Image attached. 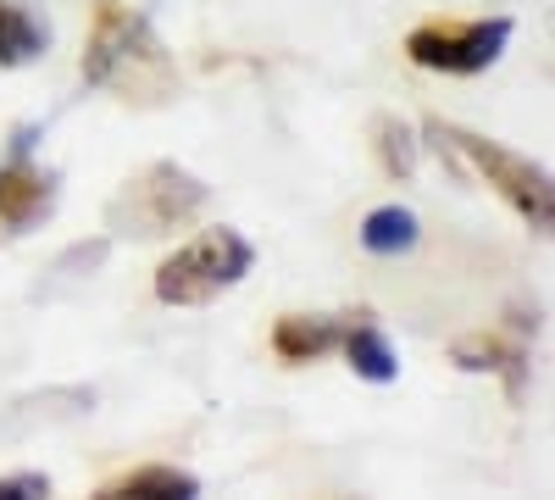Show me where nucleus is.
I'll return each instance as SVG.
<instances>
[{
    "mask_svg": "<svg viewBox=\"0 0 555 500\" xmlns=\"http://www.w3.org/2000/svg\"><path fill=\"white\" fill-rule=\"evenodd\" d=\"M328 345H334V329L328 323H311V317H284V323H278V350L295 356V361L328 350Z\"/></svg>",
    "mask_w": 555,
    "mask_h": 500,
    "instance_id": "nucleus-7",
    "label": "nucleus"
},
{
    "mask_svg": "<svg viewBox=\"0 0 555 500\" xmlns=\"http://www.w3.org/2000/svg\"><path fill=\"white\" fill-rule=\"evenodd\" d=\"M245 267H250V245H245L240 234L217 229V234H206L195 251L172 256V261L162 267L156 290H162V300H206V295H217L222 284H234Z\"/></svg>",
    "mask_w": 555,
    "mask_h": 500,
    "instance_id": "nucleus-1",
    "label": "nucleus"
},
{
    "mask_svg": "<svg viewBox=\"0 0 555 500\" xmlns=\"http://www.w3.org/2000/svg\"><path fill=\"white\" fill-rule=\"evenodd\" d=\"M201 484L190 473H178V467H151V473H133L128 484H117L112 495L122 500H190Z\"/></svg>",
    "mask_w": 555,
    "mask_h": 500,
    "instance_id": "nucleus-6",
    "label": "nucleus"
},
{
    "mask_svg": "<svg viewBox=\"0 0 555 500\" xmlns=\"http://www.w3.org/2000/svg\"><path fill=\"white\" fill-rule=\"evenodd\" d=\"M350 368L361 373V379H395V350L384 345V334H373V329H356L350 334Z\"/></svg>",
    "mask_w": 555,
    "mask_h": 500,
    "instance_id": "nucleus-8",
    "label": "nucleus"
},
{
    "mask_svg": "<svg viewBox=\"0 0 555 500\" xmlns=\"http://www.w3.org/2000/svg\"><path fill=\"white\" fill-rule=\"evenodd\" d=\"M44 39H51V28L39 23V12L28 0H0V62L7 67L34 62L44 51Z\"/></svg>",
    "mask_w": 555,
    "mask_h": 500,
    "instance_id": "nucleus-4",
    "label": "nucleus"
},
{
    "mask_svg": "<svg viewBox=\"0 0 555 500\" xmlns=\"http://www.w3.org/2000/svg\"><path fill=\"white\" fill-rule=\"evenodd\" d=\"M361 245L378 251V256L411 251V245H416V217H411L405 206H378L373 217L361 222Z\"/></svg>",
    "mask_w": 555,
    "mask_h": 500,
    "instance_id": "nucleus-5",
    "label": "nucleus"
},
{
    "mask_svg": "<svg viewBox=\"0 0 555 500\" xmlns=\"http://www.w3.org/2000/svg\"><path fill=\"white\" fill-rule=\"evenodd\" d=\"M512 39V23H473L467 34H411V62L444 67V73H478L500 56V44Z\"/></svg>",
    "mask_w": 555,
    "mask_h": 500,
    "instance_id": "nucleus-2",
    "label": "nucleus"
},
{
    "mask_svg": "<svg viewBox=\"0 0 555 500\" xmlns=\"http://www.w3.org/2000/svg\"><path fill=\"white\" fill-rule=\"evenodd\" d=\"M0 495H7V500H34V495H51V484H44V478H7Z\"/></svg>",
    "mask_w": 555,
    "mask_h": 500,
    "instance_id": "nucleus-9",
    "label": "nucleus"
},
{
    "mask_svg": "<svg viewBox=\"0 0 555 500\" xmlns=\"http://www.w3.org/2000/svg\"><path fill=\"white\" fill-rule=\"evenodd\" d=\"M461 145H467L483 167H494L500 178H505V195H512L528 217H539V222H550V184H544V172H533L528 162H517V156H505V151H494V145H483V140H473V133H461Z\"/></svg>",
    "mask_w": 555,
    "mask_h": 500,
    "instance_id": "nucleus-3",
    "label": "nucleus"
}]
</instances>
